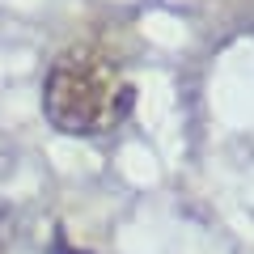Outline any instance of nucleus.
<instances>
[{
    "label": "nucleus",
    "mask_w": 254,
    "mask_h": 254,
    "mask_svg": "<svg viewBox=\"0 0 254 254\" xmlns=\"http://www.w3.org/2000/svg\"><path fill=\"white\" fill-rule=\"evenodd\" d=\"M51 254H89V250H72V246H68V237H64V233H55V242H51Z\"/></svg>",
    "instance_id": "obj_2"
},
{
    "label": "nucleus",
    "mask_w": 254,
    "mask_h": 254,
    "mask_svg": "<svg viewBox=\"0 0 254 254\" xmlns=\"http://www.w3.org/2000/svg\"><path fill=\"white\" fill-rule=\"evenodd\" d=\"M136 89L98 47H68L43 85V115L64 136H106L131 115Z\"/></svg>",
    "instance_id": "obj_1"
}]
</instances>
